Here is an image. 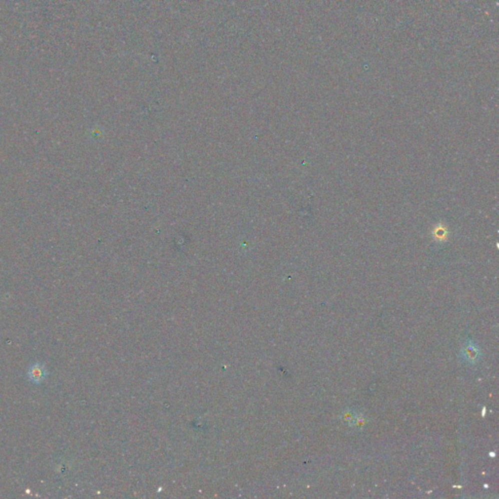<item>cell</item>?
Returning a JSON list of instances; mask_svg holds the SVG:
<instances>
[{
    "label": "cell",
    "instance_id": "cell-2",
    "mask_svg": "<svg viewBox=\"0 0 499 499\" xmlns=\"http://www.w3.org/2000/svg\"><path fill=\"white\" fill-rule=\"evenodd\" d=\"M47 375H48V371L46 370L45 366L41 363H36V364L32 365L28 371L29 379L36 384H39L43 380H45Z\"/></svg>",
    "mask_w": 499,
    "mask_h": 499
},
{
    "label": "cell",
    "instance_id": "cell-1",
    "mask_svg": "<svg viewBox=\"0 0 499 499\" xmlns=\"http://www.w3.org/2000/svg\"><path fill=\"white\" fill-rule=\"evenodd\" d=\"M460 356L463 361L473 365L480 361L481 357V349L474 341L467 340L463 344L462 348L460 350Z\"/></svg>",
    "mask_w": 499,
    "mask_h": 499
}]
</instances>
